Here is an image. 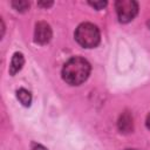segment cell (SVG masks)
I'll return each mask as SVG.
<instances>
[{
	"label": "cell",
	"instance_id": "11",
	"mask_svg": "<svg viewBox=\"0 0 150 150\" xmlns=\"http://www.w3.org/2000/svg\"><path fill=\"white\" fill-rule=\"evenodd\" d=\"M146 125H148V128L150 129V114H149V116H148V118H146Z\"/></svg>",
	"mask_w": 150,
	"mask_h": 150
},
{
	"label": "cell",
	"instance_id": "12",
	"mask_svg": "<svg viewBox=\"0 0 150 150\" xmlns=\"http://www.w3.org/2000/svg\"><path fill=\"white\" fill-rule=\"evenodd\" d=\"M128 150H134V149H128Z\"/></svg>",
	"mask_w": 150,
	"mask_h": 150
},
{
	"label": "cell",
	"instance_id": "8",
	"mask_svg": "<svg viewBox=\"0 0 150 150\" xmlns=\"http://www.w3.org/2000/svg\"><path fill=\"white\" fill-rule=\"evenodd\" d=\"M12 5L16 11H20V12L26 11L29 7V4L27 1H14V2H12Z\"/></svg>",
	"mask_w": 150,
	"mask_h": 150
},
{
	"label": "cell",
	"instance_id": "6",
	"mask_svg": "<svg viewBox=\"0 0 150 150\" xmlns=\"http://www.w3.org/2000/svg\"><path fill=\"white\" fill-rule=\"evenodd\" d=\"M118 125H120V129L123 132H129L132 129V118L130 117V115L129 114L122 115L121 118H120Z\"/></svg>",
	"mask_w": 150,
	"mask_h": 150
},
{
	"label": "cell",
	"instance_id": "2",
	"mask_svg": "<svg viewBox=\"0 0 150 150\" xmlns=\"http://www.w3.org/2000/svg\"><path fill=\"white\" fill-rule=\"evenodd\" d=\"M75 39L82 47L94 48L100 43V30L95 25L84 22L76 28Z\"/></svg>",
	"mask_w": 150,
	"mask_h": 150
},
{
	"label": "cell",
	"instance_id": "5",
	"mask_svg": "<svg viewBox=\"0 0 150 150\" xmlns=\"http://www.w3.org/2000/svg\"><path fill=\"white\" fill-rule=\"evenodd\" d=\"M25 63V59H23V55L21 53H15L12 57V61H11V66H9V73L12 75H15L23 66Z\"/></svg>",
	"mask_w": 150,
	"mask_h": 150
},
{
	"label": "cell",
	"instance_id": "4",
	"mask_svg": "<svg viewBox=\"0 0 150 150\" xmlns=\"http://www.w3.org/2000/svg\"><path fill=\"white\" fill-rule=\"evenodd\" d=\"M34 38L35 41L40 45H45L47 42H49V40L52 39V28L48 23L41 21L38 22L35 26V32H34Z\"/></svg>",
	"mask_w": 150,
	"mask_h": 150
},
{
	"label": "cell",
	"instance_id": "7",
	"mask_svg": "<svg viewBox=\"0 0 150 150\" xmlns=\"http://www.w3.org/2000/svg\"><path fill=\"white\" fill-rule=\"evenodd\" d=\"M16 96H18V100L23 105H26V107H28L30 104V102H32V95H30V93L28 90L23 89V88H21V89H19L16 91Z\"/></svg>",
	"mask_w": 150,
	"mask_h": 150
},
{
	"label": "cell",
	"instance_id": "3",
	"mask_svg": "<svg viewBox=\"0 0 150 150\" xmlns=\"http://www.w3.org/2000/svg\"><path fill=\"white\" fill-rule=\"evenodd\" d=\"M115 7L118 20L123 23L131 21L138 12V5L136 1L132 0H120L115 4Z\"/></svg>",
	"mask_w": 150,
	"mask_h": 150
},
{
	"label": "cell",
	"instance_id": "9",
	"mask_svg": "<svg viewBox=\"0 0 150 150\" xmlns=\"http://www.w3.org/2000/svg\"><path fill=\"white\" fill-rule=\"evenodd\" d=\"M89 5H91L93 7H95V8H97V9H101V8H103L105 5H107V2L105 1H94V2H89Z\"/></svg>",
	"mask_w": 150,
	"mask_h": 150
},
{
	"label": "cell",
	"instance_id": "1",
	"mask_svg": "<svg viewBox=\"0 0 150 150\" xmlns=\"http://www.w3.org/2000/svg\"><path fill=\"white\" fill-rule=\"evenodd\" d=\"M90 74V64L83 57H71L68 60L62 68V77L63 80L71 84L79 86L83 83Z\"/></svg>",
	"mask_w": 150,
	"mask_h": 150
},
{
	"label": "cell",
	"instance_id": "10",
	"mask_svg": "<svg viewBox=\"0 0 150 150\" xmlns=\"http://www.w3.org/2000/svg\"><path fill=\"white\" fill-rule=\"evenodd\" d=\"M32 150H47L45 146H42L41 144H33L32 145Z\"/></svg>",
	"mask_w": 150,
	"mask_h": 150
},
{
	"label": "cell",
	"instance_id": "13",
	"mask_svg": "<svg viewBox=\"0 0 150 150\" xmlns=\"http://www.w3.org/2000/svg\"><path fill=\"white\" fill-rule=\"evenodd\" d=\"M149 27H150V21H149Z\"/></svg>",
	"mask_w": 150,
	"mask_h": 150
}]
</instances>
